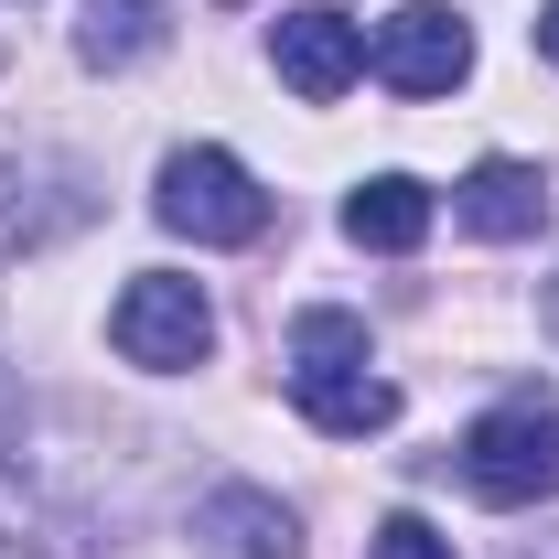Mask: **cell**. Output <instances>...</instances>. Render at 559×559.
Here are the masks:
<instances>
[{
    "mask_svg": "<svg viewBox=\"0 0 559 559\" xmlns=\"http://www.w3.org/2000/svg\"><path fill=\"white\" fill-rule=\"evenodd\" d=\"M108 334H119L130 366L183 377V366L215 355V301H205V280H183V270H140L130 290H119V312H108Z\"/></svg>",
    "mask_w": 559,
    "mask_h": 559,
    "instance_id": "cell-3",
    "label": "cell"
},
{
    "mask_svg": "<svg viewBox=\"0 0 559 559\" xmlns=\"http://www.w3.org/2000/svg\"><path fill=\"white\" fill-rule=\"evenodd\" d=\"M0 559H86V549H75V538H66V527H55L22 485H0Z\"/></svg>",
    "mask_w": 559,
    "mask_h": 559,
    "instance_id": "cell-12",
    "label": "cell"
},
{
    "mask_svg": "<svg viewBox=\"0 0 559 559\" xmlns=\"http://www.w3.org/2000/svg\"><path fill=\"white\" fill-rule=\"evenodd\" d=\"M538 55H549V66H559V0H549V11H538Z\"/></svg>",
    "mask_w": 559,
    "mask_h": 559,
    "instance_id": "cell-14",
    "label": "cell"
},
{
    "mask_svg": "<svg viewBox=\"0 0 559 559\" xmlns=\"http://www.w3.org/2000/svg\"><path fill=\"white\" fill-rule=\"evenodd\" d=\"M538 323H549V334H559V280H549V290H538Z\"/></svg>",
    "mask_w": 559,
    "mask_h": 559,
    "instance_id": "cell-15",
    "label": "cell"
},
{
    "mask_svg": "<svg viewBox=\"0 0 559 559\" xmlns=\"http://www.w3.org/2000/svg\"><path fill=\"white\" fill-rule=\"evenodd\" d=\"M366 75L399 86V97H452V86L474 75V22H463L452 0H409V11H388V22L366 33Z\"/></svg>",
    "mask_w": 559,
    "mask_h": 559,
    "instance_id": "cell-5",
    "label": "cell"
},
{
    "mask_svg": "<svg viewBox=\"0 0 559 559\" xmlns=\"http://www.w3.org/2000/svg\"><path fill=\"white\" fill-rule=\"evenodd\" d=\"M366 559H452V538H441L430 516H388V527L366 538Z\"/></svg>",
    "mask_w": 559,
    "mask_h": 559,
    "instance_id": "cell-13",
    "label": "cell"
},
{
    "mask_svg": "<svg viewBox=\"0 0 559 559\" xmlns=\"http://www.w3.org/2000/svg\"><path fill=\"white\" fill-rule=\"evenodd\" d=\"M463 485L485 506H549L559 495V409H538V399L485 409L463 430Z\"/></svg>",
    "mask_w": 559,
    "mask_h": 559,
    "instance_id": "cell-4",
    "label": "cell"
},
{
    "mask_svg": "<svg viewBox=\"0 0 559 559\" xmlns=\"http://www.w3.org/2000/svg\"><path fill=\"white\" fill-rule=\"evenodd\" d=\"M97 215L86 194V173L55 162V151H22V162H0V259H33V248H55Z\"/></svg>",
    "mask_w": 559,
    "mask_h": 559,
    "instance_id": "cell-6",
    "label": "cell"
},
{
    "mask_svg": "<svg viewBox=\"0 0 559 559\" xmlns=\"http://www.w3.org/2000/svg\"><path fill=\"white\" fill-rule=\"evenodd\" d=\"M151 215L173 226V237H194V248H248V237H270V194H259V173L237 162V151H173L162 162V183H151Z\"/></svg>",
    "mask_w": 559,
    "mask_h": 559,
    "instance_id": "cell-2",
    "label": "cell"
},
{
    "mask_svg": "<svg viewBox=\"0 0 559 559\" xmlns=\"http://www.w3.org/2000/svg\"><path fill=\"white\" fill-rule=\"evenodd\" d=\"M194 538L226 549V559H301V516L280 495H259V485H215L194 506Z\"/></svg>",
    "mask_w": 559,
    "mask_h": 559,
    "instance_id": "cell-8",
    "label": "cell"
},
{
    "mask_svg": "<svg viewBox=\"0 0 559 559\" xmlns=\"http://www.w3.org/2000/svg\"><path fill=\"white\" fill-rule=\"evenodd\" d=\"M270 66L290 97H312V108H334L355 75H366V22H345V11H280L270 22Z\"/></svg>",
    "mask_w": 559,
    "mask_h": 559,
    "instance_id": "cell-7",
    "label": "cell"
},
{
    "mask_svg": "<svg viewBox=\"0 0 559 559\" xmlns=\"http://www.w3.org/2000/svg\"><path fill=\"white\" fill-rule=\"evenodd\" d=\"M290 409L334 441H366L399 419V388L366 366V323L355 312H301L290 323Z\"/></svg>",
    "mask_w": 559,
    "mask_h": 559,
    "instance_id": "cell-1",
    "label": "cell"
},
{
    "mask_svg": "<svg viewBox=\"0 0 559 559\" xmlns=\"http://www.w3.org/2000/svg\"><path fill=\"white\" fill-rule=\"evenodd\" d=\"M452 215H463L474 237H495V248H516V237L549 226V183H538L527 162H474V173L452 183Z\"/></svg>",
    "mask_w": 559,
    "mask_h": 559,
    "instance_id": "cell-9",
    "label": "cell"
},
{
    "mask_svg": "<svg viewBox=\"0 0 559 559\" xmlns=\"http://www.w3.org/2000/svg\"><path fill=\"white\" fill-rule=\"evenodd\" d=\"M430 215H441V194H430L419 173H366L345 194V237L377 248V259H409L419 237H430Z\"/></svg>",
    "mask_w": 559,
    "mask_h": 559,
    "instance_id": "cell-10",
    "label": "cell"
},
{
    "mask_svg": "<svg viewBox=\"0 0 559 559\" xmlns=\"http://www.w3.org/2000/svg\"><path fill=\"white\" fill-rule=\"evenodd\" d=\"M162 33H173V0H86V22H75V66H97V75L151 66Z\"/></svg>",
    "mask_w": 559,
    "mask_h": 559,
    "instance_id": "cell-11",
    "label": "cell"
}]
</instances>
